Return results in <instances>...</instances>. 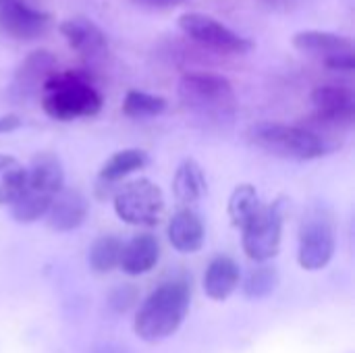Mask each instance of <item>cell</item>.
<instances>
[{
	"label": "cell",
	"mask_w": 355,
	"mask_h": 353,
	"mask_svg": "<svg viewBox=\"0 0 355 353\" xmlns=\"http://www.w3.org/2000/svg\"><path fill=\"white\" fill-rule=\"evenodd\" d=\"M191 304V291L185 281H171L154 289L139 306L133 331L146 343H160L175 335L183 325Z\"/></svg>",
	"instance_id": "obj_1"
},
{
	"label": "cell",
	"mask_w": 355,
	"mask_h": 353,
	"mask_svg": "<svg viewBox=\"0 0 355 353\" xmlns=\"http://www.w3.org/2000/svg\"><path fill=\"white\" fill-rule=\"evenodd\" d=\"M64 187V169L56 154L37 152L25 166V183L19 196L8 204L17 223L29 225L46 216L54 196Z\"/></svg>",
	"instance_id": "obj_2"
},
{
	"label": "cell",
	"mask_w": 355,
	"mask_h": 353,
	"mask_svg": "<svg viewBox=\"0 0 355 353\" xmlns=\"http://www.w3.org/2000/svg\"><path fill=\"white\" fill-rule=\"evenodd\" d=\"M179 100L193 117L210 125L233 121L237 112V96L231 81L208 71L185 73L179 81Z\"/></svg>",
	"instance_id": "obj_3"
},
{
	"label": "cell",
	"mask_w": 355,
	"mask_h": 353,
	"mask_svg": "<svg viewBox=\"0 0 355 353\" xmlns=\"http://www.w3.org/2000/svg\"><path fill=\"white\" fill-rule=\"evenodd\" d=\"M42 92V108L54 121L96 117L102 110L100 92L81 73H56Z\"/></svg>",
	"instance_id": "obj_4"
},
{
	"label": "cell",
	"mask_w": 355,
	"mask_h": 353,
	"mask_svg": "<svg viewBox=\"0 0 355 353\" xmlns=\"http://www.w3.org/2000/svg\"><path fill=\"white\" fill-rule=\"evenodd\" d=\"M248 141L283 160H316L329 154L324 144L302 125L256 123L248 129Z\"/></svg>",
	"instance_id": "obj_5"
},
{
	"label": "cell",
	"mask_w": 355,
	"mask_h": 353,
	"mask_svg": "<svg viewBox=\"0 0 355 353\" xmlns=\"http://www.w3.org/2000/svg\"><path fill=\"white\" fill-rule=\"evenodd\" d=\"M116 216L131 227H154L164 212V193L150 179L125 183L112 196Z\"/></svg>",
	"instance_id": "obj_6"
},
{
	"label": "cell",
	"mask_w": 355,
	"mask_h": 353,
	"mask_svg": "<svg viewBox=\"0 0 355 353\" xmlns=\"http://www.w3.org/2000/svg\"><path fill=\"white\" fill-rule=\"evenodd\" d=\"M283 200H275L272 204H262L258 214L241 229L243 252L256 264H266L279 254L281 237H283Z\"/></svg>",
	"instance_id": "obj_7"
},
{
	"label": "cell",
	"mask_w": 355,
	"mask_h": 353,
	"mask_svg": "<svg viewBox=\"0 0 355 353\" xmlns=\"http://www.w3.org/2000/svg\"><path fill=\"white\" fill-rule=\"evenodd\" d=\"M335 256V227L324 208H312L300 229L297 262L304 270L316 273L329 266Z\"/></svg>",
	"instance_id": "obj_8"
},
{
	"label": "cell",
	"mask_w": 355,
	"mask_h": 353,
	"mask_svg": "<svg viewBox=\"0 0 355 353\" xmlns=\"http://www.w3.org/2000/svg\"><path fill=\"white\" fill-rule=\"evenodd\" d=\"M179 27L189 40H193L196 44H200L212 52H218V54L237 56V54H245L254 48L252 40L239 35L237 31H233L225 23H220L214 17L204 15V12L181 15Z\"/></svg>",
	"instance_id": "obj_9"
},
{
	"label": "cell",
	"mask_w": 355,
	"mask_h": 353,
	"mask_svg": "<svg viewBox=\"0 0 355 353\" xmlns=\"http://www.w3.org/2000/svg\"><path fill=\"white\" fill-rule=\"evenodd\" d=\"M293 46L302 54L322 62L327 69L343 71V73H352L354 71V40L347 37V35H339V33H331V31L306 29V31H297L293 35Z\"/></svg>",
	"instance_id": "obj_10"
},
{
	"label": "cell",
	"mask_w": 355,
	"mask_h": 353,
	"mask_svg": "<svg viewBox=\"0 0 355 353\" xmlns=\"http://www.w3.org/2000/svg\"><path fill=\"white\" fill-rule=\"evenodd\" d=\"M52 27L50 12L27 0H0V33L19 42L40 40Z\"/></svg>",
	"instance_id": "obj_11"
},
{
	"label": "cell",
	"mask_w": 355,
	"mask_h": 353,
	"mask_svg": "<svg viewBox=\"0 0 355 353\" xmlns=\"http://www.w3.org/2000/svg\"><path fill=\"white\" fill-rule=\"evenodd\" d=\"M56 56L48 50H33L29 52L23 62L17 67L10 92L17 100H29L35 98L44 85L58 73L56 71Z\"/></svg>",
	"instance_id": "obj_12"
},
{
	"label": "cell",
	"mask_w": 355,
	"mask_h": 353,
	"mask_svg": "<svg viewBox=\"0 0 355 353\" xmlns=\"http://www.w3.org/2000/svg\"><path fill=\"white\" fill-rule=\"evenodd\" d=\"M60 33L67 40V44L83 58V60H100L108 52V37L100 29L98 23H94L87 17H71L60 23Z\"/></svg>",
	"instance_id": "obj_13"
},
{
	"label": "cell",
	"mask_w": 355,
	"mask_h": 353,
	"mask_svg": "<svg viewBox=\"0 0 355 353\" xmlns=\"http://www.w3.org/2000/svg\"><path fill=\"white\" fill-rule=\"evenodd\" d=\"M87 212H89V202L87 198L79 191V189H73V187H62L48 212H46V225L56 231V233H69V231H75L79 229L85 218H87Z\"/></svg>",
	"instance_id": "obj_14"
},
{
	"label": "cell",
	"mask_w": 355,
	"mask_h": 353,
	"mask_svg": "<svg viewBox=\"0 0 355 353\" xmlns=\"http://www.w3.org/2000/svg\"><path fill=\"white\" fill-rule=\"evenodd\" d=\"M160 260V243L154 235H135L121 248L119 266L129 277L150 273Z\"/></svg>",
	"instance_id": "obj_15"
},
{
	"label": "cell",
	"mask_w": 355,
	"mask_h": 353,
	"mask_svg": "<svg viewBox=\"0 0 355 353\" xmlns=\"http://www.w3.org/2000/svg\"><path fill=\"white\" fill-rule=\"evenodd\" d=\"M168 241L181 254H196L204 246V225L198 212L181 208L168 223Z\"/></svg>",
	"instance_id": "obj_16"
},
{
	"label": "cell",
	"mask_w": 355,
	"mask_h": 353,
	"mask_svg": "<svg viewBox=\"0 0 355 353\" xmlns=\"http://www.w3.org/2000/svg\"><path fill=\"white\" fill-rule=\"evenodd\" d=\"M241 283L239 264L229 256H216L204 273V291L214 302H225Z\"/></svg>",
	"instance_id": "obj_17"
},
{
	"label": "cell",
	"mask_w": 355,
	"mask_h": 353,
	"mask_svg": "<svg viewBox=\"0 0 355 353\" xmlns=\"http://www.w3.org/2000/svg\"><path fill=\"white\" fill-rule=\"evenodd\" d=\"M148 164V154L139 148H127V150H121L116 154H112L100 169V175H98V189H106L104 196H110V189L127 179L129 175L137 173L139 169H144Z\"/></svg>",
	"instance_id": "obj_18"
},
{
	"label": "cell",
	"mask_w": 355,
	"mask_h": 353,
	"mask_svg": "<svg viewBox=\"0 0 355 353\" xmlns=\"http://www.w3.org/2000/svg\"><path fill=\"white\" fill-rule=\"evenodd\" d=\"M173 193H175L177 202L183 204L185 208H189L191 204L200 202L202 196L206 193L204 171H202V166L193 158H185L177 166L175 179H173Z\"/></svg>",
	"instance_id": "obj_19"
},
{
	"label": "cell",
	"mask_w": 355,
	"mask_h": 353,
	"mask_svg": "<svg viewBox=\"0 0 355 353\" xmlns=\"http://www.w3.org/2000/svg\"><path fill=\"white\" fill-rule=\"evenodd\" d=\"M260 208H262V202H260L256 187L250 183H241L233 189V193L229 198L227 212H229L231 225L235 229H243L258 214Z\"/></svg>",
	"instance_id": "obj_20"
},
{
	"label": "cell",
	"mask_w": 355,
	"mask_h": 353,
	"mask_svg": "<svg viewBox=\"0 0 355 353\" xmlns=\"http://www.w3.org/2000/svg\"><path fill=\"white\" fill-rule=\"evenodd\" d=\"M121 248H123V241L119 237H114V235H102V237H98L92 243L89 254H87L89 268L94 273H98V275L110 273L112 268L119 266Z\"/></svg>",
	"instance_id": "obj_21"
},
{
	"label": "cell",
	"mask_w": 355,
	"mask_h": 353,
	"mask_svg": "<svg viewBox=\"0 0 355 353\" xmlns=\"http://www.w3.org/2000/svg\"><path fill=\"white\" fill-rule=\"evenodd\" d=\"M25 183V166L8 154H0V206H8Z\"/></svg>",
	"instance_id": "obj_22"
},
{
	"label": "cell",
	"mask_w": 355,
	"mask_h": 353,
	"mask_svg": "<svg viewBox=\"0 0 355 353\" xmlns=\"http://www.w3.org/2000/svg\"><path fill=\"white\" fill-rule=\"evenodd\" d=\"M166 108V100L141 89H129L123 100V114L131 119H150L162 114Z\"/></svg>",
	"instance_id": "obj_23"
},
{
	"label": "cell",
	"mask_w": 355,
	"mask_h": 353,
	"mask_svg": "<svg viewBox=\"0 0 355 353\" xmlns=\"http://www.w3.org/2000/svg\"><path fill=\"white\" fill-rule=\"evenodd\" d=\"M277 285H279V273L268 264H258L248 273L243 281V293L250 300H262L268 298L277 289Z\"/></svg>",
	"instance_id": "obj_24"
},
{
	"label": "cell",
	"mask_w": 355,
	"mask_h": 353,
	"mask_svg": "<svg viewBox=\"0 0 355 353\" xmlns=\"http://www.w3.org/2000/svg\"><path fill=\"white\" fill-rule=\"evenodd\" d=\"M137 302V291L133 287H119L110 293V306L116 310V312H127L133 304Z\"/></svg>",
	"instance_id": "obj_25"
},
{
	"label": "cell",
	"mask_w": 355,
	"mask_h": 353,
	"mask_svg": "<svg viewBox=\"0 0 355 353\" xmlns=\"http://www.w3.org/2000/svg\"><path fill=\"white\" fill-rule=\"evenodd\" d=\"M137 6L144 8H154V10H164V8H177L181 4H185L187 0H133Z\"/></svg>",
	"instance_id": "obj_26"
},
{
	"label": "cell",
	"mask_w": 355,
	"mask_h": 353,
	"mask_svg": "<svg viewBox=\"0 0 355 353\" xmlns=\"http://www.w3.org/2000/svg\"><path fill=\"white\" fill-rule=\"evenodd\" d=\"M21 127V119L17 114H2L0 117V133H10Z\"/></svg>",
	"instance_id": "obj_27"
},
{
	"label": "cell",
	"mask_w": 355,
	"mask_h": 353,
	"mask_svg": "<svg viewBox=\"0 0 355 353\" xmlns=\"http://www.w3.org/2000/svg\"><path fill=\"white\" fill-rule=\"evenodd\" d=\"M266 2L277 8H293L295 6V0H266Z\"/></svg>",
	"instance_id": "obj_28"
}]
</instances>
